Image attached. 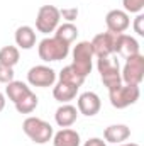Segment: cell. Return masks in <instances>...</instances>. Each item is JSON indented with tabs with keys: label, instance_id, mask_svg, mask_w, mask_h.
I'll return each instance as SVG.
<instances>
[{
	"label": "cell",
	"instance_id": "23",
	"mask_svg": "<svg viewBox=\"0 0 144 146\" xmlns=\"http://www.w3.org/2000/svg\"><path fill=\"white\" fill-rule=\"evenodd\" d=\"M122 5L127 14H141L144 9V0H122Z\"/></svg>",
	"mask_w": 144,
	"mask_h": 146
},
{
	"label": "cell",
	"instance_id": "7",
	"mask_svg": "<svg viewBox=\"0 0 144 146\" xmlns=\"http://www.w3.org/2000/svg\"><path fill=\"white\" fill-rule=\"evenodd\" d=\"M122 83L126 85H141L144 80V56L134 54L126 60V65L120 72Z\"/></svg>",
	"mask_w": 144,
	"mask_h": 146
},
{
	"label": "cell",
	"instance_id": "4",
	"mask_svg": "<svg viewBox=\"0 0 144 146\" xmlns=\"http://www.w3.org/2000/svg\"><path fill=\"white\" fill-rule=\"evenodd\" d=\"M141 97V90L139 85H119L114 90H108V99L112 107L115 109H126L129 106H134Z\"/></svg>",
	"mask_w": 144,
	"mask_h": 146
},
{
	"label": "cell",
	"instance_id": "9",
	"mask_svg": "<svg viewBox=\"0 0 144 146\" xmlns=\"http://www.w3.org/2000/svg\"><path fill=\"white\" fill-rule=\"evenodd\" d=\"M114 53H117L120 58L127 60V58L141 53L139 51V42H137L136 37L129 36L126 33L115 34V37H114Z\"/></svg>",
	"mask_w": 144,
	"mask_h": 146
},
{
	"label": "cell",
	"instance_id": "5",
	"mask_svg": "<svg viewBox=\"0 0 144 146\" xmlns=\"http://www.w3.org/2000/svg\"><path fill=\"white\" fill-rule=\"evenodd\" d=\"M71 66L80 73L81 76H88L93 66V51L90 41H80L73 48V63Z\"/></svg>",
	"mask_w": 144,
	"mask_h": 146
},
{
	"label": "cell",
	"instance_id": "25",
	"mask_svg": "<svg viewBox=\"0 0 144 146\" xmlns=\"http://www.w3.org/2000/svg\"><path fill=\"white\" fill-rule=\"evenodd\" d=\"M80 10L76 7H68V9H59V15L63 19H66V22H73L76 17H78Z\"/></svg>",
	"mask_w": 144,
	"mask_h": 146
},
{
	"label": "cell",
	"instance_id": "21",
	"mask_svg": "<svg viewBox=\"0 0 144 146\" xmlns=\"http://www.w3.org/2000/svg\"><path fill=\"white\" fill-rule=\"evenodd\" d=\"M58 80H61V82H65V83H70L73 87H78V88H80V87L83 85V82H85V76H81L71 65H68V66H65V68L59 72Z\"/></svg>",
	"mask_w": 144,
	"mask_h": 146
},
{
	"label": "cell",
	"instance_id": "11",
	"mask_svg": "<svg viewBox=\"0 0 144 146\" xmlns=\"http://www.w3.org/2000/svg\"><path fill=\"white\" fill-rule=\"evenodd\" d=\"M114 37L115 34L112 33H100L90 41L92 44V51L93 56L97 58H105V56H112L114 54Z\"/></svg>",
	"mask_w": 144,
	"mask_h": 146
},
{
	"label": "cell",
	"instance_id": "14",
	"mask_svg": "<svg viewBox=\"0 0 144 146\" xmlns=\"http://www.w3.org/2000/svg\"><path fill=\"white\" fill-rule=\"evenodd\" d=\"M129 136H131V129L126 124H112V126L105 127V131H104L105 141L107 143H114V145L124 143L126 139H129Z\"/></svg>",
	"mask_w": 144,
	"mask_h": 146
},
{
	"label": "cell",
	"instance_id": "1",
	"mask_svg": "<svg viewBox=\"0 0 144 146\" xmlns=\"http://www.w3.org/2000/svg\"><path fill=\"white\" fill-rule=\"evenodd\" d=\"M22 131L36 145H46V143H49L53 139V134H54L53 126L49 122H46L41 117H34V115H29L22 122Z\"/></svg>",
	"mask_w": 144,
	"mask_h": 146
},
{
	"label": "cell",
	"instance_id": "6",
	"mask_svg": "<svg viewBox=\"0 0 144 146\" xmlns=\"http://www.w3.org/2000/svg\"><path fill=\"white\" fill-rule=\"evenodd\" d=\"M59 21H61V15L56 5H42L36 15V29L42 34L54 33L56 27L59 26Z\"/></svg>",
	"mask_w": 144,
	"mask_h": 146
},
{
	"label": "cell",
	"instance_id": "22",
	"mask_svg": "<svg viewBox=\"0 0 144 146\" xmlns=\"http://www.w3.org/2000/svg\"><path fill=\"white\" fill-rule=\"evenodd\" d=\"M37 104H39V99H37V95L34 92H29L26 97H22L19 102H15L14 106H15V109L19 114H31V112H34L37 107Z\"/></svg>",
	"mask_w": 144,
	"mask_h": 146
},
{
	"label": "cell",
	"instance_id": "13",
	"mask_svg": "<svg viewBox=\"0 0 144 146\" xmlns=\"http://www.w3.org/2000/svg\"><path fill=\"white\" fill-rule=\"evenodd\" d=\"M76 117H78V109L71 104H61L54 112V121L59 127H71L76 122Z\"/></svg>",
	"mask_w": 144,
	"mask_h": 146
},
{
	"label": "cell",
	"instance_id": "3",
	"mask_svg": "<svg viewBox=\"0 0 144 146\" xmlns=\"http://www.w3.org/2000/svg\"><path fill=\"white\" fill-rule=\"evenodd\" d=\"M97 70L100 73L102 83L107 87V90H114L119 85H122L120 66H119V61L115 58H112V56L97 58Z\"/></svg>",
	"mask_w": 144,
	"mask_h": 146
},
{
	"label": "cell",
	"instance_id": "28",
	"mask_svg": "<svg viewBox=\"0 0 144 146\" xmlns=\"http://www.w3.org/2000/svg\"><path fill=\"white\" fill-rule=\"evenodd\" d=\"M5 102H7V100H5V95H3V94L0 92V112L5 109Z\"/></svg>",
	"mask_w": 144,
	"mask_h": 146
},
{
	"label": "cell",
	"instance_id": "24",
	"mask_svg": "<svg viewBox=\"0 0 144 146\" xmlns=\"http://www.w3.org/2000/svg\"><path fill=\"white\" fill-rule=\"evenodd\" d=\"M14 68L10 66H5V65H0V83H10L14 80Z\"/></svg>",
	"mask_w": 144,
	"mask_h": 146
},
{
	"label": "cell",
	"instance_id": "19",
	"mask_svg": "<svg viewBox=\"0 0 144 146\" xmlns=\"http://www.w3.org/2000/svg\"><path fill=\"white\" fill-rule=\"evenodd\" d=\"M54 36L58 37V39H61L63 42H66V44L71 46V42L78 37V27H76L73 22L59 24V26L56 27V31H54Z\"/></svg>",
	"mask_w": 144,
	"mask_h": 146
},
{
	"label": "cell",
	"instance_id": "8",
	"mask_svg": "<svg viewBox=\"0 0 144 146\" xmlns=\"http://www.w3.org/2000/svg\"><path fill=\"white\" fill-rule=\"evenodd\" d=\"M56 82V72L46 65H36L27 72V83L39 88L53 87Z\"/></svg>",
	"mask_w": 144,
	"mask_h": 146
},
{
	"label": "cell",
	"instance_id": "10",
	"mask_svg": "<svg viewBox=\"0 0 144 146\" xmlns=\"http://www.w3.org/2000/svg\"><path fill=\"white\" fill-rule=\"evenodd\" d=\"M105 26H107V31L112 34H122L129 29L131 26V17L126 10H120V9H114L110 10L107 15H105Z\"/></svg>",
	"mask_w": 144,
	"mask_h": 146
},
{
	"label": "cell",
	"instance_id": "17",
	"mask_svg": "<svg viewBox=\"0 0 144 146\" xmlns=\"http://www.w3.org/2000/svg\"><path fill=\"white\" fill-rule=\"evenodd\" d=\"M78 94V87H73L70 83H65L61 80H58V83L53 88V97L61 102V104H68L70 100H73Z\"/></svg>",
	"mask_w": 144,
	"mask_h": 146
},
{
	"label": "cell",
	"instance_id": "15",
	"mask_svg": "<svg viewBox=\"0 0 144 146\" xmlns=\"http://www.w3.org/2000/svg\"><path fill=\"white\" fill-rule=\"evenodd\" d=\"M15 44L20 49H32L36 46V31L31 26H20L15 29Z\"/></svg>",
	"mask_w": 144,
	"mask_h": 146
},
{
	"label": "cell",
	"instance_id": "12",
	"mask_svg": "<svg viewBox=\"0 0 144 146\" xmlns=\"http://www.w3.org/2000/svg\"><path fill=\"white\" fill-rule=\"evenodd\" d=\"M100 107H102V100L95 92H83L78 97V112L87 117L97 115Z\"/></svg>",
	"mask_w": 144,
	"mask_h": 146
},
{
	"label": "cell",
	"instance_id": "2",
	"mask_svg": "<svg viewBox=\"0 0 144 146\" xmlns=\"http://www.w3.org/2000/svg\"><path fill=\"white\" fill-rule=\"evenodd\" d=\"M37 53L39 58L46 63L49 61H61L70 54V44L63 42L61 39H58L56 36L53 37H44L39 46H37Z\"/></svg>",
	"mask_w": 144,
	"mask_h": 146
},
{
	"label": "cell",
	"instance_id": "27",
	"mask_svg": "<svg viewBox=\"0 0 144 146\" xmlns=\"http://www.w3.org/2000/svg\"><path fill=\"white\" fill-rule=\"evenodd\" d=\"M83 146H107V145H105V141L100 139V138H90L88 141H85Z\"/></svg>",
	"mask_w": 144,
	"mask_h": 146
},
{
	"label": "cell",
	"instance_id": "29",
	"mask_svg": "<svg viewBox=\"0 0 144 146\" xmlns=\"http://www.w3.org/2000/svg\"><path fill=\"white\" fill-rule=\"evenodd\" d=\"M117 146H139L137 143H120V145H117Z\"/></svg>",
	"mask_w": 144,
	"mask_h": 146
},
{
	"label": "cell",
	"instance_id": "20",
	"mask_svg": "<svg viewBox=\"0 0 144 146\" xmlns=\"http://www.w3.org/2000/svg\"><path fill=\"white\" fill-rule=\"evenodd\" d=\"M20 60V53H19V48L17 46H3L0 49V65H5V66H10L14 68Z\"/></svg>",
	"mask_w": 144,
	"mask_h": 146
},
{
	"label": "cell",
	"instance_id": "18",
	"mask_svg": "<svg viewBox=\"0 0 144 146\" xmlns=\"http://www.w3.org/2000/svg\"><path fill=\"white\" fill-rule=\"evenodd\" d=\"M29 92H32L31 87H29L27 83H24V82H17V80H12V82L7 83V87H5V95H7L9 100H12L14 104L19 102L22 97H26Z\"/></svg>",
	"mask_w": 144,
	"mask_h": 146
},
{
	"label": "cell",
	"instance_id": "26",
	"mask_svg": "<svg viewBox=\"0 0 144 146\" xmlns=\"http://www.w3.org/2000/svg\"><path fill=\"white\" fill-rule=\"evenodd\" d=\"M132 27H134V33H136L137 36H144V14L143 12L136 15Z\"/></svg>",
	"mask_w": 144,
	"mask_h": 146
},
{
	"label": "cell",
	"instance_id": "16",
	"mask_svg": "<svg viewBox=\"0 0 144 146\" xmlns=\"http://www.w3.org/2000/svg\"><path fill=\"white\" fill-rule=\"evenodd\" d=\"M80 141L78 131L70 127H61V131L53 134V146H80Z\"/></svg>",
	"mask_w": 144,
	"mask_h": 146
}]
</instances>
